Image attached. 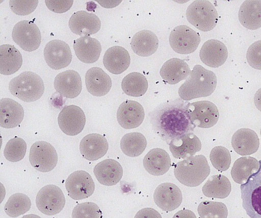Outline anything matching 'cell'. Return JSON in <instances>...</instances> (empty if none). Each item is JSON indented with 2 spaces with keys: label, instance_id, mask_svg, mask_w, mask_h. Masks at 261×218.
<instances>
[{
  "label": "cell",
  "instance_id": "obj_1",
  "mask_svg": "<svg viewBox=\"0 0 261 218\" xmlns=\"http://www.w3.org/2000/svg\"><path fill=\"white\" fill-rule=\"evenodd\" d=\"M185 104L179 99L167 102L152 112L151 118L154 130L165 141H171L193 130L194 126L189 117Z\"/></svg>",
  "mask_w": 261,
  "mask_h": 218
},
{
  "label": "cell",
  "instance_id": "obj_2",
  "mask_svg": "<svg viewBox=\"0 0 261 218\" xmlns=\"http://www.w3.org/2000/svg\"><path fill=\"white\" fill-rule=\"evenodd\" d=\"M189 76L178 89V94L182 100L190 101L206 97L215 91L217 80L212 71L200 65H196Z\"/></svg>",
  "mask_w": 261,
  "mask_h": 218
},
{
  "label": "cell",
  "instance_id": "obj_3",
  "mask_svg": "<svg viewBox=\"0 0 261 218\" xmlns=\"http://www.w3.org/2000/svg\"><path fill=\"white\" fill-rule=\"evenodd\" d=\"M210 167L202 155L190 157L178 162L174 173L178 181L184 185L196 187L201 184L210 173Z\"/></svg>",
  "mask_w": 261,
  "mask_h": 218
},
{
  "label": "cell",
  "instance_id": "obj_4",
  "mask_svg": "<svg viewBox=\"0 0 261 218\" xmlns=\"http://www.w3.org/2000/svg\"><path fill=\"white\" fill-rule=\"evenodd\" d=\"M9 89L12 95L21 100L32 102L41 98L44 91V85L38 75L25 71L11 80Z\"/></svg>",
  "mask_w": 261,
  "mask_h": 218
},
{
  "label": "cell",
  "instance_id": "obj_5",
  "mask_svg": "<svg viewBox=\"0 0 261 218\" xmlns=\"http://www.w3.org/2000/svg\"><path fill=\"white\" fill-rule=\"evenodd\" d=\"M186 17L195 28L201 31L207 32L215 27L219 15L216 9L210 1L198 0L188 6Z\"/></svg>",
  "mask_w": 261,
  "mask_h": 218
},
{
  "label": "cell",
  "instance_id": "obj_6",
  "mask_svg": "<svg viewBox=\"0 0 261 218\" xmlns=\"http://www.w3.org/2000/svg\"><path fill=\"white\" fill-rule=\"evenodd\" d=\"M259 167L240 186L242 206L250 218H261V160Z\"/></svg>",
  "mask_w": 261,
  "mask_h": 218
},
{
  "label": "cell",
  "instance_id": "obj_7",
  "mask_svg": "<svg viewBox=\"0 0 261 218\" xmlns=\"http://www.w3.org/2000/svg\"><path fill=\"white\" fill-rule=\"evenodd\" d=\"M186 110L194 126L209 128L217 123L219 112L217 106L208 101H200L188 103Z\"/></svg>",
  "mask_w": 261,
  "mask_h": 218
},
{
  "label": "cell",
  "instance_id": "obj_8",
  "mask_svg": "<svg viewBox=\"0 0 261 218\" xmlns=\"http://www.w3.org/2000/svg\"><path fill=\"white\" fill-rule=\"evenodd\" d=\"M38 209L43 214L53 215L60 212L65 204V198L58 186L49 184L41 188L36 196Z\"/></svg>",
  "mask_w": 261,
  "mask_h": 218
},
{
  "label": "cell",
  "instance_id": "obj_9",
  "mask_svg": "<svg viewBox=\"0 0 261 218\" xmlns=\"http://www.w3.org/2000/svg\"><path fill=\"white\" fill-rule=\"evenodd\" d=\"M29 161L31 165L41 172L53 170L58 162V155L55 148L44 141L35 142L30 150Z\"/></svg>",
  "mask_w": 261,
  "mask_h": 218
},
{
  "label": "cell",
  "instance_id": "obj_10",
  "mask_svg": "<svg viewBox=\"0 0 261 218\" xmlns=\"http://www.w3.org/2000/svg\"><path fill=\"white\" fill-rule=\"evenodd\" d=\"M12 37L13 41L22 49L28 52L36 50L41 42L38 27L32 21L21 20L14 27Z\"/></svg>",
  "mask_w": 261,
  "mask_h": 218
},
{
  "label": "cell",
  "instance_id": "obj_11",
  "mask_svg": "<svg viewBox=\"0 0 261 218\" xmlns=\"http://www.w3.org/2000/svg\"><path fill=\"white\" fill-rule=\"evenodd\" d=\"M200 37L198 33L186 25L174 28L169 35V44L176 53L189 54L197 49Z\"/></svg>",
  "mask_w": 261,
  "mask_h": 218
},
{
  "label": "cell",
  "instance_id": "obj_12",
  "mask_svg": "<svg viewBox=\"0 0 261 218\" xmlns=\"http://www.w3.org/2000/svg\"><path fill=\"white\" fill-rule=\"evenodd\" d=\"M65 187L70 198L83 200L94 192L95 184L91 175L85 171H77L71 174L65 182Z\"/></svg>",
  "mask_w": 261,
  "mask_h": 218
},
{
  "label": "cell",
  "instance_id": "obj_13",
  "mask_svg": "<svg viewBox=\"0 0 261 218\" xmlns=\"http://www.w3.org/2000/svg\"><path fill=\"white\" fill-rule=\"evenodd\" d=\"M58 122L63 133L69 136H75L84 129L86 116L80 107L73 105L66 106L59 114Z\"/></svg>",
  "mask_w": 261,
  "mask_h": 218
},
{
  "label": "cell",
  "instance_id": "obj_14",
  "mask_svg": "<svg viewBox=\"0 0 261 218\" xmlns=\"http://www.w3.org/2000/svg\"><path fill=\"white\" fill-rule=\"evenodd\" d=\"M43 54L47 64L55 70L68 66L72 60L69 45L61 40L55 39L48 42L44 47Z\"/></svg>",
  "mask_w": 261,
  "mask_h": 218
},
{
  "label": "cell",
  "instance_id": "obj_15",
  "mask_svg": "<svg viewBox=\"0 0 261 218\" xmlns=\"http://www.w3.org/2000/svg\"><path fill=\"white\" fill-rule=\"evenodd\" d=\"M153 199L155 204L162 210L171 211L181 203L182 196L180 189L175 184L163 183L155 189Z\"/></svg>",
  "mask_w": 261,
  "mask_h": 218
},
{
  "label": "cell",
  "instance_id": "obj_16",
  "mask_svg": "<svg viewBox=\"0 0 261 218\" xmlns=\"http://www.w3.org/2000/svg\"><path fill=\"white\" fill-rule=\"evenodd\" d=\"M145 112L142 106L138 102L126 100L119 106L117 119L123 128L130 129L139 127L142 123Z\"/></svg>",
  "mask_w": 261,
  "mask_h": 218
},
{
  "label": "cell",
  "instance_id": "obj_17",
  "mask_svg": "<svg viewBox=\"0 0 261 218\" xmlns=\"http://www.w3.org/2000/svg\"><path fill=\"white\" fill-rule=\"evenodd\" d=\"M68 25L72 33L81 36L96 33L101 27L98 17L95 14L85 11L74 13L69 19Z\"/></svg>",
  "mask_w": 261,
  "mask_h": 218
},
{
  "label": "cell",
  "instance_id": "obj_18",
  "mask_svg": "<svg viewBox=\"0 0 261 218\" xmlns=\"http://www.w3.org/2000/svg\"><path fill=\"white\" fill-rule=\"evenodd\" d=\"M54 86L62 96L69 99L77 97L82 89V83L79 74L69 69L59 74L55 78Z\"/></svg>",
  "mask_w": 261,
  "mask_h": 218
},
{
  "label": "cell",
  "instance_id": "obj_19",
  "mask_svg": "<svg viewBox=\"0 0 261 218\" xmlns=\"http://www.w3.org/2000/svg\"><path fill=\"white\" fill-rule=\"evenodd\" d=\"M201 149L199 139L192 133L184 134L172 139L169 143V150L173 156L179 159L193 156Z\"/></svg>",
  "mask_w": 261,
  "mask_h": 218
},
{
  "label": "cell",
  "instance_id": "obj_20",
  "mask_svg": "<svg viewBox=\"0 0 261 218\" xmlns=\"http://www.w3.org/2000/svg\"><path fill=\"white\" fill-rule=\"evenodd\" d=\"M199 57L206 65L214 68L219 67L227 59V49L221 41L210 39L202 45L200 50Z\"/></svg>",
  "mask_w": 261,
  "mask_h": 218
},
{
  "label": "cell",
  "instance_id": "obj_21",
  "mask_svg": "<svg viewBox=\"0 0 261 218\" xmlns=\"http://www.w3.org/2000/svg\"><path fill=\"white\" fill-rule=\"evenodd\" d=\"M109 148L107 139L97 133L88 134L80 144V151L83 157L89 161H95L104 156Z\"/></svg>",
  "mask_w": 261,
  "mask_h": 218
},
{
  "label": "cell",
  "instance_id": "obj_22",
  "mask_svg": "<svg viewBox=\"0 0 261 218\" xmlns=\"http://www.w3.org/2000/svg\"><path fill=\"white\" fill-rule=\"evenodd\" d=\"M231 145L238 154L249 155L258 149L259 139L255 131L249 128H241L232 135Z\"/></svg>",
  "mask_w": 261,
  "mask_h": 218
},
{
  "label": "cell",
  "instance_id": "obj_23",
  "mask_svg": "<svg viewBox=\"0 0 261 218\" xmlns=\"http://www.w3.org/2000/svg\"><path fill=\"white\" fill-rule=\"evenodd\" d=\"M85 84L88 91L96 96L107 94L112 85L110 76L98 67L88 69L85 75Z\"/></svg>",
  "mask_w": 261,
  "mask_h": 218
},
{
  "label": "cell",
  "instance_id": "obj_24",
  "mask_svg": "<svg viewBox=\"0 0 261 218\" xmlns=\"http://www.w3.org/2000/svg\"><path fill=\"white\" fill-rule=\"evenodd\" d=\"M93 172L98 181L106 186H113L118 183L123 175L120 164L112 159H105L98 163Z\"/></svg>",
  "mask_w": 261,
  "mask_h": 218
},
{
  "label": "cell",
  "instance_id": "obj_25",
  "mask_svg": "<svg viewBox=\"0 0 261 218\" xmlns=\"http://www.w3.org/2000/svg\"><path fill=\"white\" fill-rule=\"evenodd\" d=\"M24 117L22 106L17 102L10 99L0 100V126L6 128H13L19 125Z\"/></svg>",
  "mask_w": 261,
  "mask_h": 218
},
{
  "label": "cell",
  "instance_id": "obj_26",
  "mask_svg": "<svg viewBox=\"0 0 261 218\" xmlns=\"http://www.w3.org/2000/svg\"><path fill=\"white\" fill-rule=\"evenodd\" d=\"M73 49L76 57L81 61L93 63L99 59L101 46L96 39L90 36H83L74 40Z\"/></svg>",
  "mask_w": 261,
  "mask_h": 218
},
{
  "label": "cell",
  "instance_id": "obj_27",
  "mask_svg": "<svg viewBox=\"0 0 261 218\" xmlns=\"http://www.w3.org/2000/svg\"><path fill=\"white\" fill-rule=\"evenodd\" d=\"M130 58L127 51L120 46L108 49L103 57V63L111 73L118 75L126 70L129 66Z\"/></svg>",
  "mask_w": 261,
  "mask_h": 218
},
{
  "label": "cell",
  "instance_id": "obj_28",
  "mask_svg": "<svg viewBox=\"0 0 261 218\" xmlns=\"http://www.w3.org/2000/svg\"><path fill=\"white\" fill-rule=\"evenodd\" d=\"M143 164L145 170L153 176H161L167 173L171 166L168 153L160 148L149 151L145 156Z\"/></svg>",
  "mask_w": 261,
  "mask_h": 218
},
{
  "label": "cell",
  "instance_id": "obj_29",
  "mask_svg": "<svg viewBox=\"0 0 261 218\" xmlns=\"http://www.w3.org/2000/svg\"><path fill=\"white\" fill-rule=\"evenodd\" d=\"M191 70L183 60L171 58L166 61L162 66L160 74L162 79L169 84H175L186 79Z\"/></svg>",
  "mask_w": 261,
  "mask_h": 218
},
{
  "label": "cell",
  "instance_id": "obj_30",
  "mask_svg": "<svg viewBox=\"0 0 261 218\" xmlns=\"http://www.w3.org/2000/svg\"><path fill=\"white\" fill-rule=\"evenodd\" d=\"M239 20L245 28L252 30L261 28V1H245L240 7Z\"/></svg>",
  "mask_w": 261,
  "mask_h": 218
},
{
  "label": "cell",
  "instance_id": "obj_31",
  "mask_svg": "<svg viewBox=\"0 0 261 218\" xmlns=\"http://www.w3.org/2000/svg\"><path fill=\"white\" fill-rule=\"evenodd\" d=\"M130 45L133 52L142 57L150 56L154 54L159 46L156 35L149 30L137 32L131 40Z\"/></svg>",
  "mask_w": 261,
  "mask_h": 218
},
{
  "label": "cell",
  "instance_id": "obj_32",
  "mask_svg": "<svg viewBox=\"0 0 261 218\" xmlns=\"http://www.w3.org/2000/svg\"><path fill=\"white\" fill-rule=\"evenodd\" d=\"M22 64L20 52L14 46L6 44L0 46V73L10 75L18 71Z\"/></svg>",
  "mask_w": 261,
  "mask_h": 218
},
{
  "label": "cell",
  "instance_id": "obj_33",
  "mask_svg": "<svg viewBox=\"0 0 261 218\" xmlns=\"http://www.w3.org/2000/svg\"><path fill=\"white\" fill-rule=\"evenodd\" d=\"M259 161L251 156L242 157L237 159L231 170L232 179L240 184L245 183L251 175L257 172Z\"/></svg>",
  "mask_w": 261,
  "mask_h": 218
},
{
  "label": "cell",
  "instance_id": "obj_34",
  "mask_svg": "<svg viewBox=\"0 0 261 218\" xmlns=\"http://www.w3.org/2000/svg\"><path fill=\"white\" fill-rule=\"evenodd\" d=\"M231 189L230 182L225 176L216 175L211 177L203 186V195L208 198L224 199L227 197Z\"/></svg>",
  "mask_w": 261,
  "mask_h": 218
},
{
  "label": "cell",
  "instance_id": "obj_35",
  "mask_svg": "<svg viewBox=\"0 0 261 218\" xmlns=\"http://www.w3.org/2000/svg\"><path fill=\"white\" fill-rule=\"evenodd\" d=\"M123 92L128 95L139 97L144 95L148 88V81L142 74L133 72L123 78L121 82Z\"/></svg>",
  "mask_w": 261,
  "mask_h": 218
},
{
  "label": "cell",
  "instance_id": "obj_36",
  "mask_svg": "<svg viewBox=\"0 0 261 218\" xmlns=\"http://www.w3.org/2000/svg\"><path fill=\"white\" fill-rule=\"evenodd\" d=\"M146 146L145 137L139 132L127 133L120 140V148L122 152L131 157L140 155L145 150Z\"/></svg>",
  "mask_w": 261,
  "mask_h": 218
},
{
  "label": "cell",
  "instance_id": "obj_37",
  "mask_svg": "<svg viewBox=\"0 0 261 218\" xmlns=\"http://www.w3.org/2000/svg\"><path fill=\"white\" fill-rule=\"evenodd\" d=\"M31 206V202L28 196L22 193H16L9 198L4 210L9 216L16 217L28 212Z\"/></svg>",
  "mask_w": 261,
  "mask_h": 218
},
{
  "label": "cell",
  "instance_id": "obj_38",
  "mask_svg": "<svg viewBox=\"0 0 261 218\" xmlns=\"http://www.w3.org/2000/svg\"><path fill=\"white\" fill-rule=\"evenodd\" d=\"M197 210L200 218H227L228 215L227 208L222 202L202 201L199 204Z\"/></svg>",
  "mask_w": 261,
  "mask_h": 218
},
{
  "label": "cell",
  "instance_id": "obj_39",
  "mask_svg": "<svg viewBox=\"0 0 261 218\" xmlns=\"http://www.w3.org/2000/svg\"><path fill=\"white\" fill-rule=\"evenodd\" d=\"M27 148V143L22 138L15 137L7 142L4 149V154L9 161H19L24 158Z\"/></svg>",
  "mask_w": 261,
  "mask_h": 218
},
{
  "label": "cell",
  "instance_id": "obj_40",
  "mask_svg": "<svg viewBox=\"0 0 261 218\" xmlns=\"http://www.w3.org/2000/svg\"><path fill=\"white\" fill-rule=\"evenodd\" d=\"M210 159L213 166L220 172L227 170L231 163L229 151L222 146H217L212 149L210 155Z\"/></svg>",
  "mask_w": 261,
  "mask_h": 218
},
{
  "label": "cell",
  "instance_id": "obj_41",
  "mask_svg": "<svg viewBox=\"0 0 261 218\" xmlns=\"http://www.w3.org/2000/svg\"><path fill=\"white\" fill-rule=\"evenodd\" d=\"M101 216L99 207L93 202L78 204L72 212V218H100Z\"/></svg>",
  "mask_w": 261,
  "mask_h": 218
},
{
  "label": "cell",
  "instance_id": "obj_42",
  "mask_svg": "<svg viewBox=\"0 0 261 218\" xmlns=\"http://www.w3.org/2000/svg\"><path fill=\"white\" fill-rule=\"evenodd\" d=\"M38 3V0H10L9 6L15 14L24 16L34 12Z\"/></svg>",
  "mask_w": 261,
  "mask_h": 218
},
{
  "label": "cell",
  "instance_id": "obj_43",
  "mask_svg": "<svg viewBox=\"0 0 261 218\" xmlns=\"http://www.w3.org/2000/svg\"><path fill=\"white\" fill-rule=\"evenodd\" d=\"M246 59L251 67L261 70V40L250 45L247 51Z\"/></svg>",
  "mask_w": 261,
  "mask_h": 218
},
{
  "label": "cell",
  "instance_id": "obj_44",
  "mask_svg": "<svg viewBox=\"0 0 261 218\" xmlns=\"http://www.w3.org/2000/svg\"><path fill=\"white\" fill-rule=\"evenodd\" d=\"M73 3V0H45V3L50 11L62 13L69 10Z\"/></svg>",
  "mask_w": 261,
  "mask_h": 218
},
{
  "label": "cell",
  "instance_id": "obj_45",
  "mask_svg": "<svg viewBox=\"0 0 261 218\" xmlns=\"http://www.w3.org/2000/svg\"><path fill=\"white\" fill-rule=\"evenodd\" d=\"M134 218H162L160 213L152 208H144L138 211Z\"/></svg>",
  "mask_w": 261,
  "mask_h": 218
},
{
  "label": "cell",
  "instance_id": "obj_46",
  "mask_svg": "<svg viewBox=\"0 0 261 218\" xmlns=\"http://www.w3.org/2000/svg\"><path fill=\"white\" fill-rule=\"evenodd\" d=\"M172 218H197L195 213L188 209H183L177 212Z\"/></svg>",
  "mask_w": 261,
  "mask_h": 218
},
{
  "label": "cell",
  "instance_id": "obj_47",
  "mask_svg": "<svg viewBox=\"0 0 261 218\" xmlns=\"http://www.w3.org/2000/svg\"><path fill=\"white\" fill-rule=\"evenodd\" d=\"M101 6L105 8H113L118 5L122 1H96Z\"/></svg>",
  "mask_w": 261,
  "mask_h": 218
},
{
  "label": "cell",
  "instance_id": "obj_48",
  "mask_svg": "<svg viewBox=\"0 0 261 218\" xmlns=\"http://www.w3.org/2000/svg\"><path fill=\"white\" fill-rule=\"evenodd\" d=\"M254 102L257 109L261 111V88L255 93Z\"/></svg>",
  "mask_w": 261,
  "mask_h": 218
},
{
  "label": "cell",
  "instance_id": "obj_49",
  "mask_svg": "<svg viewBox=\"0 0 261 218\" xmlns=\"http://www.w3.org/2000/svg\"><path fill=\"white\" fill-rule=\"evenodd\" d=\"M21 218H41L39 216L34 214H27L23 216Z\"/></svg>",
  "mask_w": 261,
  "mask_h": 218
},
{
  "label": "cell",
  "instance_id": "obj_50",
  "mask_svg": "<svg viewBox=\"0 0 261 218\" xmlns=\"http://www.w3.org/2000/svg\"><path fill=\"white\" fill-rule=\"evenodd\" d=\"M260 136H261V129H260Z\"/></svg>",
  "mask_w": 261,
  "mask_h": 218
}]
</instances>
